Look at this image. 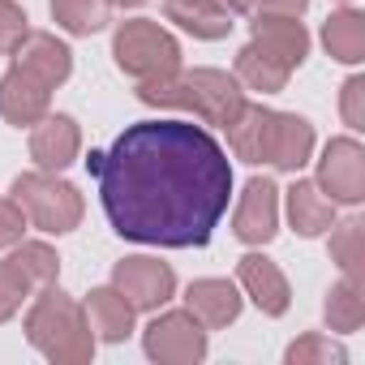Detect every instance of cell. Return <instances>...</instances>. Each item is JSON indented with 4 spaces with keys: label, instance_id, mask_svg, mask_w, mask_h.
Segmentation results:
<instances>
[{
    "label": "cell",
    "instance_id": "obj_1",
    "mask_svg": "<svg viewBox=\"0 0 365 365\" xmlns=\"http://www.w3.org/2000/svg\"><path fill=\"white\" fill-rule=\"evenodd\" d=\"M103 215L120 241L202 250L232 202V159L207 125L150 116L86 155Z\"/></svg>",
    "mask_w": 365,
    "mask_h": 365
},
{
    "label": "cell",
    "instance_id": "obj_2",
    "mask_svg": "<svg viewBox=\"0 0 365 365\" xmlns=\"http://www.w3.org/2000/svg\"><path fill=\"white\" fill-rule=\"evenodd\" d=\"M138 99L146 108H163V112H190L194 120L202 125H215L224 129L250 99V91L237 82V73L228 69H211V65H198V69H172L163 78H150V82H138Z\"/></svg>",
    "mask_w": 365,
    "mask_h": 365
},
{
    "label": "cell",
    "instance_id": "obj_3",
    "mask_svg": "<svg viewBox=\"0 0 365 365\" xmlns=\"http://www.w3.org/2000/svg\"><path fill=\"white\" fill-rule=\"evenodd\" d=\"M22 331H26V344H31L43 361H52V365H91V361H95V344H99V339H95L91 327H86L82 301H73V297L61 288V279L31 292Z\"/></svg>",
    "mask_w": 365,
    "mask_h": 365
},
{
    "label": "cell",
    "instance_id": "obj_4",
    "mask_svg": "<svg viewBox=\"0 0 365 365\" xmlns=\"http://www.w3.org/2000/svg\"><path fill=\"white\" fill-rule=\"evenodd\" d=\"M9 198L26 211L31 228H39L43 237H69L82 215H86V198L73 180H65L61 172H22L14 176Z\"/></svg>",
    "mask_w": 365,
    "mask_h": 365
},
{
    "label": "cell",
    "instance_id": "obj_5",
    "mask_svg": "<svg viewBox=\"0 0 365 365\" xmlns=\"http://www.w3.org/2000/svg\"><path fill=\"white\" fill-rule=\"evenodd\" d=\"M112 61L125 78L150 82L180 69V39L155 18H129L112 31Z\"/></svg>",
    "mask_w": 365,
    "mask_h": 365
},
{
    "label": "cell",
    "instance_id": "obj_6",
    "mask_svg": "<svg viewBox=\"0 0 365 365\" xmlns=\"http://www.w3.org/2000/svg\"><path fill=\"white\" fill-rule=\"evenodd\" d=\"M211 331L180 305V309H155L146 331H142V352L159 365H198L211 352Z\"/></svg>",
    "mask_w": 365,
    "mask_h": 365
},
{
    "label": "cell",
    "instance_id": "obj_7",
    "mask_svg": "<svg viewBox=\"0 0 365 365\" xmlns=\"http://www.w3.org/2000/svg\"><path fill=\"white\" fill-rule=\"evenodd\" d=\"M309 163H318L314 168V185L335 207H361L365 202V146H361L356 133L331 138L318 150V159H309Z\"/></svg>",
    "mask_w": 365,
    "mask_h": 365
},
{
    "label": "cell",
    "instance_id": "obj_8",
    "mask_svg": "<svg viewBox=\"0 0 365 365\" xmlns=\"http://www.w3.org/2000/svg\"><path fill=\"white\" fill-rule=\"evenodd\" d=\"M138 314H155L163 309L172 297H176V271L168 262H159L155 254H129L112 267V279H108Z\"/></svg>",
    "mask_w": 365,
    "mask_h": 365
},
{
    "label": "cell",
    "instance_id": "obj_9",
    "mask_svg": "<svg viewBox=\"0 0 365 365\" xmlns=\"http://www.w3.org/2000/svg\"><path fill=\"white\" fill-rule=\"evenodd\" d=\"M279 185L271 176H250L245 190L237 194V207H232V237L250 250H262L279 237Z\"/></svg>",
    "mask_w": 365,
    "mask_h": 365
},
{
    "label": "cell",
    "instance_id": "obj_10",
    "mask_svg": "<svg viewBox=\"0 0 365 365\" xmlns=\"http://www.w3.org/2000/svg\"><path fill=\"white\" fill-rule=\"evenodd\" d=\"M237 288H241V297H250L254 309L267 314V318H284V314L292 309V284H288V275L279 271V262H271L262 250H250V254L237 262Z\"/></svg>",
    "mask_w": 365,
    "mask_h": 365
},
{
    "label": "cell",
    "instance_id": "obj_11",
    "mask_svg": "<svg viewBox=\"0 0 365 365\" xmlns=\"http://www.w3.org/2000/svg\"><path fill=\"white\" fill-rule=\"evenodd\" d=\"M279 211L288 215V228L301 237V241H318L331 232V224L339 220V207L314 185L309 176H297L292 172V185L279 190Z\"/></svg>",
    "mask_w": 365,
    "mask_h": 365
},
{
    "label": "cell",
    "instance_id": "obj_12",
    "mask_svg": "<svg viewBox=\"0 0 365 365\" xmlns=\"http://www.w3.org/2000/svg\"><path fill=\"white\" fill-rule=\"evenodd\" d=\"M31 159L39 172H65L82 159V125L69 112H48L31 125Z\"/></svg>",
    "mask_w": 365,
    "mask_h": 365
},
{
    "label": "cell",
    "instance_id": "obj_13",
    "mask_svg": "<svg viewBox=\"0 0 365 365\" xmlns=\"http://www.w3.org/2000/svg\"><path fill=\"white\" fill-rule=\"evenodd\" d=\"M250 43H258L267 56H275V61H279L284 69H292V73L309 61V48H314L305 22H301V18H284V14H254V22H250Z\"/></svg>",
    "mask_w": 365,
    "mask_h": 365
},
{
    "label": "cell",
    "instance_id": "obj_14",
    "mask_svg": "<svg viewBox=\"0 0 365 365\" xmlns=\"http://www.w3.org/2000/svg\"><path fill=\"white\" fill-rule=\"evenodd\" d=\"M14 65L26 69L31 78H39L48 91H56L73 78V48L65 39H56L52 31H26L22 43L14 48Z\"/></svg>",
    "mask_w": 365,
    "mask_h": 365
},
{
    "label": "cell",
    "instance_id": "obj_15",
    "mask_svg": "<svg viewBox=\"0 0 365 365\" xmlns=\"http://www.w3.org/2000/svg\"><path fill=\"white\" fill-rule=\"evenodd\" d=\"M318 150L314 125L301 112H271V133H267V163L275 172H301Z\"/></svg>",
    "mask_w": 365,
    "mask_h": 365
},
{
    "label": "cell",
    "instance_id": "obj_16",
    "mask_svg": "<svg viewBox=\"0 0 365 365\" xmlns=\"http://www.w3.org/2000/svg\"><path fill=\"white\" fill-rule=\"evenodd\" d=\"M48 112H52V91H48L39 78H31V73L18 69V65H9L5 73H0V116H5V125L31 129V125H39Z\"/></svg>",
    "mask_w": 365,
    "mask_h": 365
},
{
    "label": "cell",
    "instance_id": "obj_17",
    "mask_svg": "<svg viewBox=\"0 0 365 365\" xmlns=\"http://www.w3.org/2000/svg\"><path fill=\"white\" fill-rule=\"evenodd\" d=\"M185 309L207 327V331H224L241 318L245 309V297L237 288V279H224V275H207V279H194L185 288Z\"/></svg>",
    "mask_w": 365,
    "mask_h": 365
},
{
    "label": "cell",
    "instance_id": "obj_18",
    "mask_svg": "<svg viewBox=\"0 0 365 365\" xmlns=\"http://www.w3.org/2000/svg\"><path fill=\"white\" fill-rule=\"evenodd\" d=\"M82 314H86L91 335L103 339V344H125V339L133 335V322H138V309H133L112 284L91 288L86 301H82Z\"/></svg>",
    "mask_w": 365,
    "mask_h": 365
},
{
    "label": "cell",
    "instance_id": "obj_19",
    "mask_svg": "<svg viewBox=\"0 0 365 365\" xmlns=\"http://www.w3.org/2000/svg\"><path fill=\"white\" fill-rule=\"evenodd\" d=\"M163 22H172L176 31H185L202 43H220L237 26V18L220 0H163Z\"/></svg>",
    "mask_w": 365,
    "mask_h": 365
},
{
    "label": "cell",
    "instance_id": "obj_20",
    "mask_svg": "<svg viewBox=\"0 0 365 365\" xmlns=\"http://www.w3.org/2000/svg\"><path fill=\"white\" fill-rule=\"evenodd\" d=\"M318 39H322V48H327V56H331L335 65L356 69V65L365 61V14H361L356 5L331 9L327 22H322V31H318Z\"/></svg>",
    "mask_w": 365,
    "mask_h": 365
},
{
    "label": "cell",
    "instance_id": "obj_21",
    "mask_svg": "<svg viewBox=\"0 0 365 365\" xmlns=\"http://www.w3.org/2000/svg\"><path fill=\"white\" fill-rule=\"evenodd\" d=\"M271 112H275V108H267V103H250V99H245V108H241V112L224 125L232 159H241V163H250V168H262V163H267Z\"/></svg>",
    "mask_w": 365,
    "mask_h": 365
},
{
    "label": "cell",
    "instance_id": "obj_22",
    "mask_svg": "<svg viewBox=\"0 0 365 365\" xmlns=\"http://www.w3.org/2000/svg\"><path fill=\"white\" fill-rule=\"evenodd\" d=\"M361 292H365L361 279H348V275H339V279L327 288L322 322H327L331 335H352V331H361V322H365V297H361Z\"/></svg>",
    "mask_w": 365,
    "mask_h": 365
},
{
    "label": "cell",
    "instance_id": "obj_23",
    "mask_svg": "<svg viewBox=\"0 0 365 365\" xmlns=\"http://www.w3.org/2000/svg\"><path fill=\"white\" fill-rule=\"evenodd\" d=\"M232 73H237V82H241L245 91H258V95H279V91L288 86V78H292V69H284V65H279L275 56H267L258 43H245V48L237 52Z\"/></svg>",
    "mask_w": 365,
    "mask_h": 365
},
{
    "label": "cell",
    "instance_id": "obj_24",
    "mask_svg": "<svg viewBox=\"0 0 365 365\" xmlns=\"http://www.w3.org/2000/svg\"><path fill=\"white\" fill-rule=\"evenodd\" d=\"M48 9H52V22L73 39H91V35L108 31V22H112L108 0H48Z\"/></svg>",
    "mask_w": 365,
    "mask_h": 365
},
{
    "label": "cell",
    "instance_id": "obj_25",
    "mask_svg": "<svg viewBox=\"0 0 365 365\" xmlns=\"http://www.w3.org/2000/svg\"><path fill=\"white\" fill-rule=\"evenodd\" d=\"M9 267L31 284V292H35V288H48V284L61 279V254H56L48 241H31V237H22V241L9 250Z\"/></svg>",
    "mask_w": 365,
    "mask_h": 365
},
{
    "label": "cell",
    "instance_id": "obj_26",
    "mask_svg": "<svg viewBox=\"0 0 365 365\" xmlns=\"http://www.w3.org/2000/svg\"><path fill=\"white\" fill-rule=\"evenodd\" d=\"M327 250H331V262L339 267V275L361 279V271H365V224H361V215L335 220L327 232Z\"/></svg>",
    "mask_w": 365,
    "mask_h": 365
},
{
    "label": "cell",
    "instance_id": "obj_27",
    "mask_svg": "<svg viewBox=\"0 0 365 365\" xmlns=\"http://www.w3.org/2000/svg\"><path fill=\"white\" fill-rule=\"evenodd\" d=\"M284 365H348V348L322 331H305L284 348Z\"/></svg>",
    "mask_w": 365,
    "mask_h": 365
},
{
    "label": "cell",
    "instance_id": "obj_28",
    "mask_svg": "<svg viewBox=\"0 0 365 365\" xmlns=\"http://www.w3.org/2000/svg\"><path fill=\"white\" fill-rule=\"evenodd\" d=\"M26 301H31V284H26V279L9 267V258H5V262H0V327L14 322Z\"/></svg>",
    "mask_w": 365,
    "mask_h": 365
},
{
    "label": "cell",
    "instance_id": "obj_29",
    "mask_svg": "<svg viewBox=\"0 0 365 365\" xmlns=\"http://www.w3.org/2000/svg\"><path fill=\"white\" fill-rule=\"evenodd\" d=\"M339 116H344L348 133L365 129V73L344 78V86H339Z\"/></svg>",
    "mask_w": 365,
    "mask_h": 365
},
{
    "label": "cell",
    "instance_id": "obj_30",
    "mask_svg": "<svg viewBox=\"0 0 365 365\" xmlns=\"http://www.w3.org/2000/svg\"><path fill=\"white\" fill-rule=\"evenodd\" d=\"M31 31V18L18 0H0V56H14V48L22 43V35Z\"/></svg>",
    "mask_w": 365,
    "mask_h": 365
},
{
    "label": "cell",
    "instance_id": "obj_31",
    "mask_svg": "<svg viewBox=\"0 0 365 365\" xmlns=\"http://www.w3.org/2000/svg\"><path fill=\"white\" fill-rule=\"evenodd\" d=\"M26 232H31L26 211H22L14 198H0V250H14Z\"/></svg>",
    "mask_w": 365,
    "mask_h": 365
},
{
    "label": "cell",
    "instance_id": "obj_32",
    "mask_svg": "<svg viewBox=\"0 0 365 365\" xmlns=\"http://www.w3.org/2000/svg\"><path fill=\"white\" fill-rule=\"evenodd\" d=\"M309 0H254L250 14H284V18H305Z\"/></svg>",
    "mask_w": 365,
    "mask_h": 365
},
{
    "label": "cell",
    "instance_id": "obj_33",
    "mask_svg": "<svg viewBox=\"0 0 365 365\" xmlns=\"http://www.w3.org/2000/svg\"><path fill=\"white\" fill-rule=\"evenodd\" d=\"M220 5H224L232 18H241V14H250V9H254V0H220Z\"/></svg>",
    "mask_w": 365,
    "mask_h": 365
},
{
    "label": "cell",
    "instance_id": "obj_34",
    "mask_svg": "<svg viewBox=\"0 0 365 365\" xmlns=\"http://www.w3.org/2000/svg\"><path fill=\"white\" fill-rule=\"evenodd\" d=\"M108 5H112V9H142L146 0H108Z\"/></svg>",
    "mask_w": 365,
    "mask_h": 365
},
{
    "label": "cell",
    "instance_id": "obj_35",
    "mask_svg": "<svg viewBox=\"0 0 365 365\" xmlns=\"http://www.w3.org/2000/svg\"><path fill=\"white\" fill-rule=\"evenodd\" d=\"M335 5H356V0H335Z\"/></svg>",
    "mask_w": 365,
    "mask_h": 365
}]
</instances>
